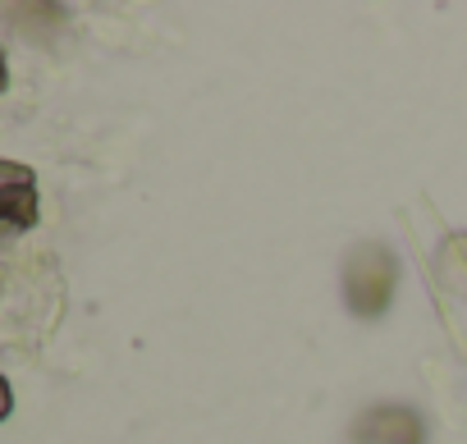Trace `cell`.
<instances>
[{"label":"cell","instance_id":"6da1fadb","mask_svg":"<svg viewBox=\"0 0 467 444\" xmlns=\"http://www.w3.org/2000/svg\"><path fill=\"white\" fill-rule=\"evenodd\" d=\"M394 289H399V262H394V253L380 248V243H362L348 257V271H344L348 307L358 316H380L389 307Z\"/></svg>","mask_w":467,"mask_h":444},{"label":"cell","instance_id":"7a4b0ae2","mask_svg":"<svg viewBox=\"0 0 467 444\" xmlns=\"http://www.w3.org/2000/svg\"><path fill=\"white\" fill-rule=\"evenodd\" d=\"M37 225V179L24 160H0V239Z\"/></svg>","mask_w":467,"mask_h":444},{"label":"cell","instance_id":"3957f363","mask_svg":"<svg viewBox=\"0 0 467 444\" xmlns=\"http://www.w3.org/2000/svg\"><path fill=\"white\" fill-rule=\"evenodd\" d=\"M353 444H421V421L408 408L380 403V408H371V412L358 417Z\"/></svg>","mask_w":467,"mask_h":444},{"label":"cell","instance_id":"277c9868","mask_svg":"<svg viewBox=\"0 0 467 444\" xmlns=\"http://www.w3.org/2000/svg\"><path fill=\"white\" fill-rule=\"evenodd\" d=\"M444 275L449 280H467V239H449V248H444Z\"/></svg>","mask_w":467,"mask_h":444},{"label":"cell","instance_id":"5b68a950","mask_svg":"<svg viewBox=\"0 0 467 444\" xmlns=\"http://www.w3.org/2000/svg\"><path fill=\"white\" fill-rule=\"evenodd\" d=\"M10 412H15V394H10V380L0 376V421H5Z\"/></svg>","mask_w":467,"mask_h":444},{"label":"cell","instance_id":"8992f818","mask_svg":"<svg viewBox=\"0 0 467 444\" xmlns=\"http://www.w3.org/2000/svg\"><path fill=\"white\" fill-rule=\"evenodd\" d=\"M10 88V65H5V46H0V92Z\"/></svg>","mask_w":467,"mask_h":444}]
</instances>
